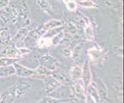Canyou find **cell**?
<instances>
[{
  "label": "cell",
  "mask_w": 124,
  "mask_h": 103,
  "mask_svg": "<svg viewBox=\"0 0 124 103\" xmlns=\"http://www.w3.org/2000/svg\"><path fill=\"white\" fill-rule=\"evenodd\" d=\"M39 61L41 65L46 67L51 71L56 70L59 67V62L55 58L48 54H45L42 55L40 57Z\"/></svg>",
  "instance_id": "277c9868"
},
{
  "label": "cell",
  "mask_w": 124,
  "mask_h": 103,
  "mask_svg": "<svg viewBox=\"0 0 124 103\" xmlns=\"http://www.w3.org/2000/svg\"><path fill=\"white\" fill-rule=\"evenodd\" d=\"M19 16H20L23 19V27H29V25L31 23V18L29 16L28 6L25 2H23L21 6L20 13H19Z\"/></svg>",
  "instance_id": "9a60e30c"
},
{
  "label": "cell",
  "mask_w": 124,
  "mask_h": 103,
  "mask_svg": "<svg viewBox=\"0 0 124 103\" xmlns=\"http://www.w3.org/2000/svg\"><path fill=\"white\" fill-rule=\"evenodd\" d=\"M63 22L62 20L59 19H51L47 21L46 23L43 24L42 27H40L39 29H37L36 33L40 36H44L46 33V32L48 30H50V29H54V28H57L59 27H62L63 26Z\"/></svg>",
  "instance_id": "5b68a950"
},
{
  "label": "cell",
  "mask_w": 124,
  "mask_h": 103,
  "mask_svg": "<svg viewBox=\"0 0 124 103\" xmlns=\"http://www.w3.org/2000/svg\"><path fill=\"white\" fill-rule=\"evenodd\" d=\"M61 52H62V54L65 57H71V56H72V51L70 50V49H69L68 47L63 48Z\"/></svg>",
  "instance_id": "f1b7e54d"
},
{
  "label": "cell",
  "mask_w": 124,
  "mask_h": 103,
  "mask_svg": "<svg viewBox=\"0 0 124 103\" xmlns=\"http://www.w3.org/2000/svg\"><path fill=\"white\" fill-rule=\"evenodd\" d=\"M77 5L86 9H96L99 7V6L93 0H80L77 2Z\"/></svg>",
  "instance_id": "cb8c5ba5"
},
{
  "label": "cell",
  "mask_w": 124,
  "mask_h": 103,
  "mask_svg": "<svg viewBox=\"0 0 124 103\" xmlns=\"http://www.w3.org/2000/svg\"><path fill=\"white\" fill-rule=\"evenodd\" d=\"M36 1L37 2V5L46 13L49 15H52L53 13V9L48 0H36Z\"/></svg>",
  "instance_id": "ffe728a7"
},
{
  "label": "cell",
  "mask_w": 124,
  "mask_h": 103,
  "mask_svg": "<svg viewBox=\"0 0 124 103\" xmlns=\"http://www.w3.org/2000/svg\"><path fill=\"white\" fill-rule=\"evenodd\" d=\"M73 84V83H72ZM72 93L73 95V98H77L80 102H85V87L82 78L74 81V84L72 85Z\"/></svg>",
  "instance_id": "7a4b0ae2"
},
{
  "label": "cell",
  "mask_w": 124,
  "mask_h": 103,
  "mask_svg": "<svg viewBox=\"0 0 124 103\" xmlns=\"http://www.w3.org/2000/svg\"><path fill=\"white\" fill-rule=\"evenodd\" d=\"M49 77H47L46 81H45V85H44V92L49 96H52L53 94L57 91L59 88L61 86V84L59 83L57 81H55L54 78L52 80L49 79Z\"/></svg>",
  "instance_id": "9c48e42d"
},
{
  "label": "cell",
  "mask_w": 124,
  "mask_h": 103,
  "mask_svg": "<svg viewBox=\"0 0 124 103\" xmlns=\"http://www.w3.org/2000/svg\"><path fill=\"white\" fill-rule=\"evenodd\" d=\"M2 102H14L16 98V85H13L10 88H8L4 92L2 95Z\"/></svg>",
  "instance_id": "7c38bea8"
},
{
  "label": "cell",
  "mask_w": 124,
  "mask_h": 103,
  "mask_svg": "<svg viewBox=\"0 0 124 103\" xmlns=\"http://www.w3.org/2000/svg\"><path fill=\"white\" fill-rule=\"evenodd\" d=\"M83 46H84L83 43H80V44H77L75 47L74 49L72 50V58L76 59V58H78L79 57V54H80L81 52H82V50L83 49Z\"/></svg>",
  "instance_id": "4316f807"
},
{
  "label": "cell",
  "mask_w": 124,
  "mask_h": 103,
  "mask_svg": "<svg viewBox=\"0 0 124 103\" xmlns=\"http://www.w3.org/2000/svg\"><path fill=\"white\" fill-rule=\"evenodd\" d=\"M15 75H16V70H15L13 64H12V65H8V66L0 67V78L12 76Z\"/></svg>",
  "instance_id": "ac0fdd59"
},
{
  "label": "cell",
  "mask_w": 124,
  "mask_h": 103,
  "mask_svg": "<svg viewBox=\"0 0 124 103\" xmlns=\"http://www.w3.org/2000/svg\"><path fill=\"white\" fill-rule=\"evenodd\" d=\"M30 32V29L29 27H23L16 34V36L13 37V42H22L23 41L25 37L28 36L29 33Z\"/></svg>",
  "instance_id": "d6986e66"
},
{
  "label": "cell",
  "mask_w": 124,
  "mask_h": 103,
  "mask_svg": "<svg viewBox=\"0 0 124 103\" xmlns=\"http://www.w3.org/2000/svg\"><path fill=\"white\" fill-rule=\"evenodd\" d=\"M85 93L89 94V95L92 97L94 102H101L99 93H98V91H97V88H96L95 81H92L91 82L87 85L86 88H85Z\"/></svg>",
  "instance_id": "4fadbf2b"
},
{
  "label": "cell",
  "mask_w": 124,
  "mask_h": 103,
  "mask_svg": "<svg viewBox=\"0 0 124 103\" xmlns=\"http://www.w3.org/2000/svg\"><path fill=\"white\" fill-rule=\"evenodd\" d=\"M93 74L90 68V63H89V59L88 58L85 61L84 65L83 67V71H82V80L83 81V83L85 84V87L86 88L87 85L92 81Z\"/></svg>",
  "instance_id": "8fae6325"
},
{
  "label": "cell",
  "mask_w": 124,
  "mask_h": 103,
  "mask_svg": "<svg viewBox=\"0 0 124 103\" xmlns=\"http://www.w3.org/2000/svg\"><path fill=\"white\" fill-rule=\"evenodd\" d=\"M13 66L16 70V75L20 77V78H27V77H31L33 75H37L36 70H32L27 67H25L22 64L16 62L13 64Z\"/></svg>",
  "instance_id": "8992f818"
},
{
  "label": "cell",
  "mask_w": 124,
  "mask_h": 103,
  "mask_svg": "<svg viewBox=\"0 0 124 103\" xmlns=\"http://www.w3.org/2000/svg\"><path fill=\"white\" fill-rule=\"evenodd\" d=\"M84 33H85V38L87 41H93L94 40L93 28L90 23L85 25L84 29Z\"/></svg>",
  "instance_id": "7402d4cb"
},
{
  "label": "cell",
  "mask_w": 124,
  "mask_h": 103,
  "mask_svg": "<svg viewBox=\"0 0 124 103\" xmlns=\"http://www.w3.org/2000/svg\"><path fill=\"white\" fill-rule=\"evenodd\" d=\"M88 55L89 59H92L93 61H97V63L99 62L102 64L106 59L107 53H105L103 49L100 47V46H96L88 50Z\"/></svg>",
  "instance_id": "3957f363"
},
{
  "label": "cell",
  "mask_w": 124,
  "mask_h": 103,
  "mask_svg": "<svg viewBox=\"0 0 124 103\" xmlns=\"http://www.w3.org/2000/svg\"><path fill=\"white\" fill-rule=\"evenodd\" d=\"M0 18L5 23L15 24L19 18V11L16 8L8 5L0 9Z\"/></svg>",
  "instance_id": "6da1fadb"
},
{
  "label": "cell",
  "mask_w": 124,
  "mask_h": 103,
  "mask_svg": "<svg viewBox=\"0 0 124 103\" xmlns=\"http://www.w3.org/2000/svg\"><path fill=\"white\" fill-rule=\"evenodd\" d=\"M51 76L55 81H57L59 83H60L61 84L63 85H71L73 83L70 79V76H68L63 71L59 70V68L56 70L53 71Z\"/></svg>",
  "instance_id": "52a82bcc"
},
{
  "label": "cell",
  "mask_w": 124,
  "mask_h": 103,
  "mask_svg": "<svg viewBox=\"0 0 124 103\" xmlns=\"http://www.w3.org/2000/svg\"><path fill=\"white\" fill-rule=\"evenodd\" d=\"M62 1H63L64 2H65V3H66V2H67L68 1H70V0H62Z\"/></svg>",
  "instance_id": "1f68e13d"
},
{
  "label": "cell",
  "mask_w": 124,
  "mask_h": 103,
  "mask_svg": "<svg viewBox=\"0 0 124 103\" xmlns=\"http://www.w3.org/2000/svg\"><path fill=\"white\" fill-rule=\"evenodd\" d=\"M10 0H0V9L9 5Z\"/></svg>",
  "instance_id": "f546056e"
},
{
  "label": "cell",
  "mask_w": 124,
  "mask_h": 103,
  "mask_svg": "<svg viewBox=\"0 0 124 103\" xmlns=\"http://www.w3.org/2000/svg\"><path fill=\"white\" fill-rule=\"evenodd\" d=\"M115 52H116V54L119 56V57H123V49L121 47H116V48H115Z\"/></svg>",
  "instance_id": "4dcf8cb0"
},
{
  "label": "cell",
  "mask_w": 124,
  "mask_h": 103,
  "mask_svg": "<svg viewBox=\"0 0 124 103\" xmlns=\"http://www.w3.org/2000/svg\"><path fill=\"white\" fill-rule=\"evenodd\" d=\"M37 45L41 48L49 47L52 46V41H51L50 37H41L40 39L38 40Z\"/></svg>",
  "instance_id": "d4e9b609"
},
{
  "label": "cell",
  "mask_w": 124,
  "mask_h": 103,
  "mask_svg": "<svg viewBox=\"0 0 124 103\" xmlns=\"http://www.w3.org/2000/svg\"><path fill=\"white\" fill-rule=\"evenodd\" d=\"M3 56L11 57H22L19 55V47H16L14 45H6V47L2 50L1 53Z\"/></svg>",
  "instance_id": "5bb4252c"
},
{
  "label": "cell",
  "mask_w": 124,
  "mask_h": 103,
  "mask_svg": "<svg viewBox=\"0 0 124 103\" xmlns=\"http://www.w3.org/2000/svg\"><path fill=\"white\" fill-rule=\"evenodd\" d=\"M66 6L67 9L70 11H75L77 8V2H76L75 1H68L66 2Z\"/></svg>",
  "instance_id": "83f0119b"
},
{
  "label": "cell",
  "mask_w": 124,
  "mask_h": 103,
  "mask_svg": "<svg viewBox=\"0 0 124 103\" xmlns=\"http://www.w3.org/2000/svg\"><path fill=\"white\" fill-rule=\"evenodd\" d=\"M2 102V98H1V95H0V102Z\"/></svg>",
  "instance_id": "d6a6232c"
},
{
  "label": "cell",
  "mask_w": 124,
  "mask_h": 103,
  "mask_svg": "<svg viewBox=\"0 0 124 103\" xmlns=\"http://www.w3.org/2000/svg\"><path fill=\"white\" fill-rule=\"evenodd\" d=\"M21 60V57H0V67L2 66H8L12 65L13 64L19 62Z\"/></svg>",
  "instance_id": "44dd1931"
},
{
  "label": "cell",
  "mask_w": 124,
  "mask_h": 103,
  "mask_svg": "<svg viewBox=\"0 0 124 103\" xmlns=\"http://www.w3.org/2000/svg\"><path fill=\"white\" fill-rule=\"evenodd\" d=\"M32 88V84L25 81H19L16 84V98L20 99L22 98L25 94L29 92Z\"/></svg>",
  "instance_id": "ba28073f"
},
{
  "label": "cell",
  "mask_w": 124,
  "mask_h": 103,
  "mask_svg": "<svg viewBox=\"0 0 124 103\" xmlns=\"http://www.w3.org/2000/svg\"><path fill=\"white\" fill-rule=\"evenodd\" d=\"M82 71H83V67L79 65L73 66L71 68L70 72V78L72 82H74V81L82 78Z\"/></svg>",
  "instance_id": "e0dca14e"
},
{
  "label": "cell",
  "mask_w": 124,
  "mask_h": 103,
  "mask_svg": "<svg viewBox=\"0 0 124 103\" xmlns=\"http://www.w3.org/2000/svg\"><path fill=\"white\" fill-rule=\"evenodd\" d=\"M64 36H65V33H64L63 29L61 30L59 33H58L57 34L54 35L53 37H51V41H52V46H55L58 45L59 44H60L61 41L63 40Z\"/></svg>",
  "instance_id": "484cf974"
},
{
  "label": "cell",
  "mask_w": 124,
  "mask_h": 103,
  "mask_svg": "<svg viewBox=\"0 0 124 103\" xmlns=\"http://www.w3.org/2000/svg\"><path fill=\"white\" fill-rule=\"evenodd\" d=\"M35 70L37 73V75H39L45 78L49 76H51V74H52V71H53L48 69V68H46V67L41 65V64Z\"/></svg>",
  "instance_id": "603a6c76"
},
{
  "label": "cell",
  "mask_w": 124,
  "mask_h": 103,
  "mask_svg": "<svg viewBox=\"0 0 124 103\" xmlns=\"http://www.w3.org/2000/svg\"><path fill=\"white\" fill-rule=\"evenodd\" d=\"M11 40V33L7 27H0V44L7 45Z\"/></svg>",
  "instance_id": "2e32d148"
},
{
  "label": "cell",
  "mask_w": 124,
  "mask_h": 103,
  "mask_svg": "<svg viewBox=\"0 0 124 103\" xmlns=\"http://www.w3.org/2000/svg\"><path fill=\"white\" fill-rule=\"evenodd\" d=\"M95 83H96V88H97L98 93H99V95L100 98V101L101 102H107L109 99L108 90H107V88H106V85L105 82L100 78H99L95 81Z\"/></svg>",
  "instance_id": "30bf717a"
}]
</instances>
